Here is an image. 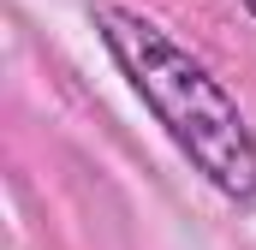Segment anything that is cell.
<instances>
[{
    "label": "cell",
    "mask_w": 256,
    "mask_h": 250,
    "mask_svg": "<svg viewBox=\"0 0 256 250\" xmlns=\"http://www.w3.org/2000/svg\"><path fill=\"white\" fill-rule=\"evenodd\" d=\"M90 18L120 72L131 78V90L143 96V108L155 114V125L179 143V155L226 202H256V131L244 125L238 102L220 90V78L131 6L96 0Z\"/></svg>",
    "instance_id": "obj_1"
},
{
    "label": "cell",
    "mask_w": 256,
    "mask_h": 250,
    "mask_svg": "<svg viewBox=\"0 0 256 250\" xmlns=\"http://www.w3.org/2000/svg\"><path fill=\"white\" fill-rule=\"evenodd\" d=\"M250 12H256V0H250Z\"/></svg>",
    "instance_id": "obj_2"
}]
</instances>
